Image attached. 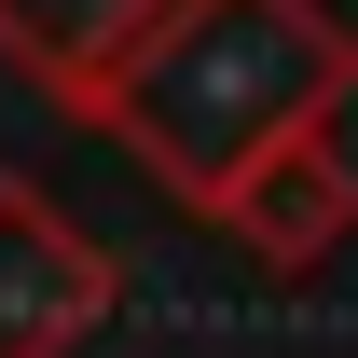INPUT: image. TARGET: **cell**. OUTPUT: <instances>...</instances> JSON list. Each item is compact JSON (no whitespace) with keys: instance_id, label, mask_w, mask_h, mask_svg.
Wrapping results in <instances>:
<instances>
[{"instance_id":"1","label":"cell","mask_w":358,"mask_h":358,"mask_svg":"<svg viewBox=\"0 0 358 358\" xmlns=\"http://www.w3.org/2000/svg\"><path fill=\"white\" fill-rule=\"evenodd\" d=\"M234 207H248V221H262V234H275V248H289V262H303L317 234L345 221V179L317 166V152H289V166H275V179H262V193H234Z\"/></svg>"}]
</instances>
